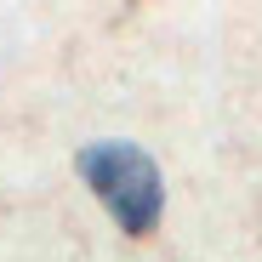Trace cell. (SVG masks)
<instances>
[{
	"label": "cell",
	"mask_w": 262,
	"mask_h": 262,
	"mask_svg": "<svg viewBox=\"0 0 262 262\" xmlns=\"http://www.w3.org/2000/svg\"><path fill=\"white\" fill-rule=\"evenodd\" d=\"M80 177L92 183V194L114 211V223L125 234H148L160 223V205H165V188H160V171L143 148L131 143H97L80 154Z\"/></svg>",
	"instance_id": "obj_1"
}]
</instances>
